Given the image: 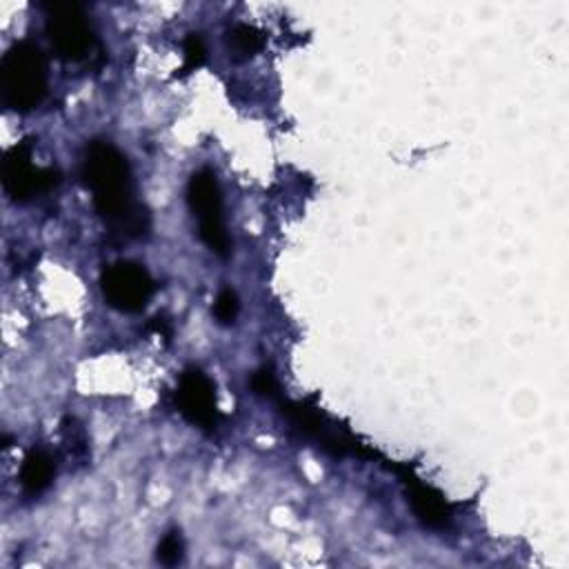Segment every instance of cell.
Segmentation results:
<instances>
[{"label":"cell","instance_id":"cell-1","mask_svg":"<svg viewBox=\"0 0 569 569\" xmlns=\"http://www.w3.org/2000/svg\"><path fill=\"white\" fill-rule=\"evenodd\" d=\"M84 180L91 189L98 213L122 229V233L140 238L149 233L151 218L136 200L133 178L127 158L104 140H96L87 149Z\"/></svg>","mask_w":569,"mask_h":569},{"label":"cell","instance_id":"cell-2","mask_svg":"<svg viewBox=\"0 0 569 569\" xmlns=\"http://www.w3.org/2000/svg\"><path fill=\"white\" fill-rule=\"evenodd\" d=\"M0 91L7 107L29 111L47 93V60L38 44L13 42L0 62Z\"/></svg>","mask_w":569,"mask_h":569},{"label":"cell","instance_id":"cell-3","mask_svg":"<svg viewBox=\"0 0 569 569\" xmlns=\"http://www.w3.org/2000/svg\"><path fill=\"white\" fill-rule=\"evenodd\" d=\"M187 200L198 220V231L202 242L220 258H227L231 251V240L224 227L222 216V196L216 173L209 169H200L189 178Z\"/></svg>","mask_w":569,"mask_h":569},{"label":"cell","instance_id":"cell-4","mask_svg":"<svg viewBox=\"0 0 569 569\" xmlns=\"http://www.w3.org/2000/svg\"><path fill=\"white\" fill-rule=\"evenodd\" d=\"M100 289L113 309L122 313H136L142 311L151 300L153 278L142 264L118 260L102 269Z\"/></svg>","mask_w":569,"mask_h":569},{"label":"cell","instance_id":"cell-5","mask_svg":"<svg viewBox=\"0 0 569 569\" xmlns=\"http://www.w3.org/2000/svg\"><path fill=\"white\" fill-rule=\"evenodd\" d=\"M47 36L64 60H82L93 47V29L87 13L76 2L49 4Z\"/></svg>","mask_w":569,"mask_h":569},{"label":"cell","instance_id":"cell-6","mask_svg":"<svg viewBox=\"0 0 569 569\" xmlns=\"http://www.w3.org/2000/svg\"><path fill=\"white\" fill-rule=\"evenodd\" d=\"M58 182V171L31 162V142L13 144L2 160V187L13 200H29Z\"/></svg>","mask_w":569,"mask_h":569},{"label":"cell","instance_id":"cell-7","mask_svg":"<svg viewBox=\"0 0 569 569\" xmlns=\"http://www.w3.org/2000/svg\"><path fill=\"white\" fill-rule=\"evenodd\" d=\"M178 411L200 429H213L218 425L216 387L200 369H187L180 376L176 391Z\"/></svg>","mask_w":569,"mask_h":569},{"label":"cell","instance_id":"cell-8","mask_svg":"<svg viewBox=\"0 0 569 569\" xmlns=\"http://www.w3.org/2000/svg\"><path fill=\"white\" fill-rule=\"evenodd\" d=\"M393 471L402 476V482L407 485V496H409L411 509L420 518V522L431 529L447 527L451 513H449L445 498L433 487L425 485L420 478H416L411 471H407L405 467H393Z\"/></svg>","mask_w":569,"mask_h":569},{"label":"cell","instance_id":"cell-9","mask_svg":"<svg viewBox=\"0 0 569 569\" xmlns=\"http://www.w3.org/2000/svg\"><path fill=\"white\" fill-rule=\"evenodd\" d=\"M56 473V462L49 451L44 449H33L27 453L20 467V485L27 496H38L42 493Z\"/></svg>","mask_w":569,"mask_h":569},{"label":"cell","instance_id":"cell-10","mask_svg":"<svg viewBox=\"0 0 569 569\" xmlns=\"http://www.w3.org/2000/svg\"><path fill=\"white\" fill-rule=\"evenodd\" d=\"M229 49L236 58H251L262 49V33L244 22H238L229 29Z\"/></svg>","mask_w":569,"mask_h":569},{"label":"cell","instance_id":"cell-11","mask_svg":"<svg viewBox=\"0 0 569 569\" xmlns=\"http://www.w3.org/2000/svg\"><path fill=\"white\" fill-rule=\"evenodd\" d=\"M238 311H240V300H238L236 291H233L231 287L220 289L218 296H216V302H213V318H216L220 325L229 327V325L236 322Z\"/></svg>","mask_w":569,"mask_h":569},{"label":"cell","instance_id":"cell-12","mask_svg":"<svg viewBox=\"0 0 569 569\" xmlns=\"http://www.w3.org/2000/svg\"><path fill=\"white\" fill-rule=\"evenodd\" d=\"M182 556H184V540L180 531H169L158 545V560L167 567H173L182 560Z\"/></svg>","mask_w":569,"mask_h":569},{"label":"cell","instance_id":"cell-13","mask_svg":"<svg viewBox=\"0 0 569 569\" xmlns=\"http://www.w3.org/2000/svg\"><path fill=\"white\" fill-rule=\"evenodd\" d=\"M207 58V49L204 42L200 38V33H189L184 38V67L182 73H189L191 69H198Z\"/></svg>","mask_w":569,"mask_h":569},{"label":"cell","instance_id":"cell-14","mask_svg":"<svg viewBox=\"0 0 569 569\" xmlns=\"http://www.w3.org/2000/svg\"><path fill=\"white\" fill-rule=\"evenodd\" d=\"M251 387H253V391H256L258 396H264V398H280V385H278L273 371L267 369V367H262V369H258V371L253 373Z\"/></svg>","mask_w":569,"mask_h":569}]
</instances>
